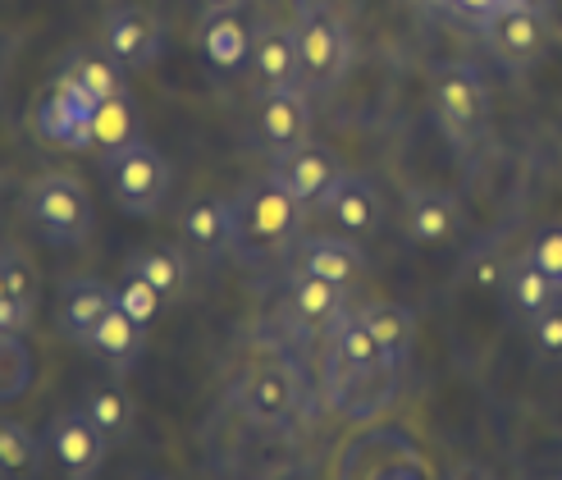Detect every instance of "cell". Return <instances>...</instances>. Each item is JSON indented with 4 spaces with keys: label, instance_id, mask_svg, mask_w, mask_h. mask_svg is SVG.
I'll list each match as a JSON object with an SVG mask.
<instances>
[{
    "label": "cell",
    "instance_id": "14",
    "mask_svg": "<svg viewBox=\"0 0 562 480\" xmlns=\"http://www.w3.org/2000/svg\"><path fill=\"white\" fill-rule=\"evenodd\" d=\"M251 74H257L261 92L266 88H302V65H297V37L293 27L261 19L251 27Z\"/></svg>",
    "mask_w": 562,
    "mask_h": 480
},
{
    "label": "cell",
    "instance_id": "24",
    "mask_svg": "<svg viewBox=\"0 0 562 480\" xmlns=\"http://www.w3.org/2000/svg\"><path fill=\"white\" fill-rule=\"evenodd\" d=\"M110 306H115V293H110L101 279H69L65 293H60V334L82 344Z\"/></svg>",
    "mask_w": 562,
    "mask_h": 480
},
{
    "label": "cell",
    "instance_id": "31",
    "mask_svg": "<svg viewBox=\"0 0 562 480\" xmlns=\"http://www.w3.org/2000/svg\"><path fill=\"white\" fill-rule=\"evenodd\" d=\"M115 302H120L124 312H128V316H133L137 325H143V330H151V325H156V316H160V302H165V298H160V293H156V289L147 284V279L128 275L124 284L115 289Z\"/></svg>",
    "mask_w": 562,
    "mask_h": 480
},
{
    "label": "cell",
    "instance_id": "15",
    "mask_svg": "<svg viewBox=\"0 0 562 480\" xmlns=\"http://www.w3.org/2000/svg\"><path fill=\"white\" fill-rule=\"evenodd\" d=\"M403 220H407V238L420 247H439L448 238L462 234V202L443 188H416L403 202Z\"/></svg>",
    "mask_w": 562,
    "mask_h": 480
},
{
    "label": "cell",
    "instance_id": "38",
    "mask_svg": "<svg viewBox=\"0 0 562 480\" xmlns=\"http://www.w3.org/2000/svg\"><path fill=\"white\" fill-rule=\"evenodd\" d=\"M147 480H165V476H147Z\"/></svg>",
    "mask_w": 562,
    "mask_h": 480
},
{
    "label": "cell",
    "instance_id": "22",
    "mask_svg": "<svg viewBox=\"0 0 562 480\" xmlns=\"http://www.w3.org/2000/svg\"><path fill=\"white\" fill-rule=\"evenodd\" d=\"M344 293H348V289H334V284H325V279L297 270V275L289 279V316H293L302 330H329L334 321L348 312Z\"/></svg>",
    "mask_w": 562,
    "mask_h": 480
},
{
    "label": "cell",
    "instance_id": "9",
    "mask_svg": "<svg viewBox=\"0 0 562 480\" xmlns=\"http://www.w3.org/2000/svg\"><path fill=\"white\" fill-rule=\"evenodd\" d=\"M316 211L334 224V234L361 243V238H371V234L380 230V220H384V197H380V188H375L367 175H352V169H344L339 183L329 188V197H325Z\"/></svg>",
    "mask_w": 562,
    "mask_h": 480
},
{
    "label": "cell",
    "instance_id": "1",
    "mask_svg": "<svg viewBox=\"0 0 562 480\" xmlns=\"http://www.w3.org/2000/svg\"><path fill=\"white\" fill-rule=\"evenodd\" d=\"M229 206H234L229 252L238 261H270L284 247L302 243V215L306 211L274 175L247 183L238 197H229Z\"/></svg>",
    "mask_w": 562,
    "mask_h": 480
},
{
    "label": "cell",
    "instance_id": "12",
    "mask_svg": "<svg viewBox=\"0 0 562 480\" xmlns=\"http://www.w3.org/2000/svg\"><path fill=\"white\" fill-rule=\"evenodd\" d=\"M257 133L274 156L312 143V97L302 88H266L257 105Z\"/></svg>",
    "mask_w": 562,
    "mask_h": 480
},
{
    "label": "cell",
    "instance_id": "39",
    "mask_svg": "<svg viewBox=\"0 0 562 480\" xmlns=\"http://www.w3.org/2000/svg\"><path fill=\"white\" fill-rule=\"evenodd\" d=\"M558 480H562V476H558Z\"/></svg>",
    "mask_w": 562,
    "mask_h": 480
},
{
    "label": "cell",
    "instance_id": "34",
    "mask_svg": "<svg viewBox=\"0 0 562 480\" xmlns=\"http://www.w3.org/2000/svg\"><path fill=\"white\" fill-rule=\"evenodd\" d=\"M443 5H453L458 14H467V19H475V23H490L494 14H503V10H513V0H443Z\"/></svg>",
    "mask_w": 562,
    "mask_h": 480
},
{
    "label": "cell",
    "instance_id": "27",
    "mask_svg": "<svg viewBox=\"0 0 562 480\" xmlns=\"http://www.w3.org/2000/svg\"><path fill=\"white\" fill-rule=\"evenodd\" d=\"M352 316L380 338L393 361H398V366L407 361L412 338H416V321H412L407 306H398V302H367V306H357Z\"/></svg>",
    "mask_w": 562,
    "mask_h": 480
},
{
    "label": "cell",
    "instance_id": "8",
    "mask_svg": "<svg viewBox=\"0 0 562 480\" xmlns=\"http://www.w3.org/2000/svg\"><path fill=\"white\" fill-rule=\"evenodd\" d=\"M97 105H101V101L82 92L78 82L55 78V88H50L46 101L37 105V133L46 137V143L65 147V152L92 147V110H97Z\"/></svg>",
    "mask_w": 562,
    "mask_h": 480
},
{
    "label": "cell",
    "instance_id": "29",
    "mask_svg": "<svg viewBox=\"0 0 562 480\" xmlns=\"http://www.w3.org/2000/svg\"><path fill=\"white\" fill-rule=\"evenodd\" d=\"M137 105L128 101V92L124 97H110V101H101L97 110H92V147H101L105 156L110 152H124L128 143H137Z\"/></svg>",
    "mask_w": 562,
    "mask_h": 480
},
{
    "label": "cell",
    "instance_id": "10",
    "mask_svg": "<svg viewBox=\"0 0 562 480\" xmlns=\"http://www.w3.org/2000/svg\"><path fill=\"white\" fill-rule=\"evenodd\" d=\"M105 51L124 69H151L165 55V23L143 5H115L105 14Z\"/></svg>",
    "mask_w": 562,
    "mask_h": 480
},
{
    "label": "cell",
    "instance_id": "6",
    "mask_svg": "<svg viewBox=\"0 0 562 480\" xmlns=\"http://www.w3.org/2000/svg\"><path fill=\"white\" fill-rule=\"evenodd\" d=\"M42 444H46V462L60 467L65 480H97V471L105 467V448H110V439L92 426V416L82 408L50 416Z\"/></svg>",
    "mask_w": 562,
    "mask_h": 480
},
{
    "label": "cell",
    "instance_id": "3",
    "mask_svg": "<svg viewBox=\"0 0 562 480\" xmlns=\"http://www.w3.org/2000/svg\"><path fill=\"white\" fill-rule=\"evenodd\" d=\"M293 37H297L302 92L306 97H325V92L339 88V82L348 78V69H352V33H348V23L334 10L306 5V0H302Z\"/></svg>",
    "mask_w": 562,
    "mask_h": 480
},
{
    "label": "cell",
    "instance_id": "37",
    "mask_svg": "<svg viewBox=\"0 0 562 480\" xmlns=\"http://www.w3.org/2000/svg\"><path fill=\"white\" fill-rule=\"evenodd\" d=\"M513 5H536L540 10V0H513Z\"/></svg>",
    "mask_w": 562,
    "mask_h": 480
},
{
    "label": "cell",
    "instance_id": "23",
    "mask_svg": "<svg viewBox=\"0 0 562 480\" xmlns=\"http://www.w3.org/2000/svg\"><path fill=\"white\" fill-rule=\"evenodd\" d=\"M503 298H508V312L530 325L558 302V284L530 257H517L508 261V275H503Z\"/></svg>",
    "mask_w": 562,
    "mask_h": 480
},
{
    "label": "cell",
    "instance_id": "4",
    "mask_svg": "<svg viewBox=\"0 0 562 480\" xmlns=\"http://www.w3.org/2000/svg\"><path fill=\"white\" fill-rule=\"evenodd\" d=\"M105 169V183H110V197L115 206L133 220H151L165 197H170V183H175V169H170V156H165L156 143L137 137L124 152H110L101 160Z\"/></svg>",
    "mask_w": 562,
    "mask_h": 480
},
{
    "label": "cell",
    "instance_id": "20",
    "mask_svg": "<svg viewBox=\"0 0 562 480\" xmlns=\"http://www.w3.org/2000/svg\"><path fill=\"white\" fill-rule=\"evenodd\" d=\"M179 234H183V247L196 252V257H220V252H229V234H234L229 197H196L179 220Z\"/></svg>",
    "mask_w": 562,
    "mask_h": 480
},
{
    "label": "cell",
    "instance_id": "26",
    "mask_svg": "<svg viewBox=\"0 0 562 480\" xmlns=\"http://www.w3.org/2000/svg\"><path fill=\"white\" fill-rule=\"evenodd\" d=\"M128 275L147 279V284H151L160 298H175V293L188 289V261H183V252H179V247H165V243L137 247L133 257H128Z\"/></svg>",
    "mask_w": 562,
    "mask_h": 480
},
{
    "label": "cell",
    "instance_id": "36",
    "mask_svg": "<svg viewBox=\"0 0 562 480\" xmlns=\"http://www.w3.org/2000/svg\"><path fill=\"white\" fill-rule=\"evenodd\" d=\"M196 5H202V10H243L247 0H196Z\"/></svg>",
    "mask_w": 562,
    "mask_h": 480
},
{
    "label": "cell",
    "instance_id": "2",
    "mask_svg": "<svg viewBox=\"0 0 562 480\" xmlns=\"http://www.w3.org/2000/svg\"><path fill=\"white\" fill-rule=\"evenodd\" d=\"M430 105L439 133L453 143L458 152H471L490 129V88L475 65L467 60H443L430 74Z\"/></svg>",
    "mask_w": 562,
    "mask_h": 480
},
{
    "label": "cell",
    "instance_id": "21",
    "mask_svg": "<svg viewBox=\"0 0 562 480\" xmlns=\"http://www.w3.org/2000/svg\"><path fill=\"white\" fill-rule=\"evenodd\" d=\"M60 78L78 82V88L88 97H97V101H110V97L128 92V69L105 46H78V51H69L65 65H60Z\"/></svg>",
    "mask_w": 562,
    "mask_h": 480
},
{
    "label": "cell",
    "instance_id": "35",
    "mask_svg": "<svg viewBox=\"0 0 562 480\" xmlns=\"http://www.w3.org/2000/svg\"><path fill=\"white\" fill-rule=\"evenodd\" d=\"M448 480H494V471L485 462H458L453 471H448Z\"/></svg>",
    "mask_w": 562,
    "mask_h": 480
},
{
    "label": "cell",
    "instance_id": "18",
    "mask_svg": "<svg viewBox=\"0 0 562 480\" xmlns=\"http://www.w3.org/2000/svg\"><path fill=\"white\" fill-rule=\"evenodd\" d=\"M37 312V275L23 252L0 247V330L23 334Z\"/></svg>",
    "mask_w": 562,
    "mask_h": 480
},
{
    "label": "cell",
    "instance_id": "13",
    "mask_svg": "<svg viewBox=\"0 0 562 480\" xmlns=\"http://www.w3.org/2000/svg\"><path fill=\"white\" fill-rule=\"evenodd\" d=\"M196 51L211 74H238L251 65V23L238 10H206L196 23Z\"/></svg>",
    "mask_w": 562,
    "mask_h": 480
},
{
    "label": "cell",
    "instance_id": "32",
    "mask_svg": "<svg viewBox=\"0 0 562 480\" xmlns=\"http://www.w3.org/2000/svg\"><path fill=\"white\" fill-rule=\"evenodd\" d=\"M526 257L536 261L562 293V224H540L536 238H530V247H526Z\"/></svg>",
    "mask_w": 562,
    "mask_h": 480
},
{
    "label": "cell",
    "instance_id": "33",
    "mask_svg": "<svg viewBox=\"0 0 562 480\" xmlns=\"http://www.w3.org/2000/svg\"><path fill=\"white\" fill-rule=\"evenodd\" d=\"M530 344L544 361H562V302H553L544 316L530 321Z\"/></svg>",
    "mask_w": 562,
    "mask_h": 480
},
{
    "label": "cell",
    "instance_id": "16",
    "mask_svg": "<svg viewBox=\"0 0 562 480\" xmlns=\"http://www.w3.org/2000/svg\"><path fill=\"white\" fill-rule=\"evenodd\" d=\"M297 270L325 279L334 289H352L361 270H367V257H361V247L344 234H312L297 243Z\"/></svg>",
    "mask_w": 562,
    "mask_h": 480
},
{
    "label": "cell",
    "instance_id": "30",
    "mask_svg": "<svg viewBox=\"0 0 562 480\" xmlns=\"http://www.w3.org/2000/svg\"><path fill=\"white\" fill-rule=\"evenodd\" d=\"M33 348L23 344V334L0 330V408L19 403L27 389H33Z\"/></svg>",
    "mask_w": 562,
    "mask_h": 480
},
{
    "label": "cell",
    "instance_id": "7",
    "mask_svg": "<svg viewBox=\"0 0 562 480\" xmlns=\"http://www.w3.org/2000/svg\"><path fill=\"white\" fill-rule=\"evenodd\" d=\"M485 42L494 51V60L508 69V74H521L530 65H540V55H544V37H549V27H544V10L536 5H513V10H503L494 14L485 27Z\"/></svg>",
    "mask_w": 562,
    "mask_h": 480
},
{
    "label": "cell",
    "instance_id": "25",
    "mask_svg": "<svg viewBox=\"0 0 562 480\" xmlns=\"http://www.w3.org/2000/svg\"><path fill=\"white\" fill-rule=\"evenodd\" d=\"M82 412L92 416V426H97L110 444L128 439V435H133V421H137V408H133V399H128V389L115 384V380L92 384L88 399H82Z\"/></svg>",
    "mask_w": 562,
    "mask_h": 480
},
{
    "label": "cell",
    "instance_id": "28",
    "mask_svg": "<svg viewBox=\"0 0 562 480\" xmlns=\"http://www.w3.org/2000/svg\"><path fill=\"white\" fill-rule=\"evenodd\" d=\"M46 467V444L23 431L19 421L0 416V480H37Z\"/></svg>",
    "mask_w": 562,
    "mask_h": 480
},
{
    "label": "cell",
    "instance_id": "11",
    "mask_svg": "<svg viewBox=\"0 0 562 480\" xmlns=\"http://www.w3.org/2000/svg\"><path fill=\"white\" fill-rule=\"evenodd\" d=\"M270 175L297 197V206H302V211H316L325 197H329V188L339 183L344 165H339V156H334L329 147L302 143V147H293V152H284V156H274V169H270Z\"/></svg>",
    "mask_w": 562,
    "mask_h": 480
},
{
    "label": "cell",
    "instance_id": "19",
    "mask_svg": "<svg viewBox=\"0 0 562 480\" xmlns=\"http://www.w3.org/2000/svg\"><path fill=\"white\" fill-rule=\"evenodd\" d=\"M238 403L251 421H284L297 408V380L284 366H257L243 384H238Z\"/></svg>",
    "mask_w": 562,
    "mask_h": 480
},
{
    "label": "cell",
    "instance_id": "17",
    "mask_svg": "<svg viewBox=\"0 0 562 480\" xmlns=\"http://www.w3.org/2000/svg\"><path fill=\"white\" fill-rule=\"evenodd\" d=\"M143 325H137L128 312H124V306L115 302V306H110V312L97 321V330L88 334V338H82V348H88L101 366H105V371H115V376H124L128 371V366L137 361V357H143Z\"/></svg>",
    "mask_w": 562,
    "mask_h": 480
},
{
    "label": "cell",
    "instance_id": "5",
    "mask_svg": "<svg viewBox=\"0 0 562 480\" xmlns=\"http://www.w3.org/2000/svg\"><path fill=\"white\" fill-rule=\"evenodd\" d=\"M23 211L33 220V230L50 243V247H78L92 234V197L82 188V179L74 175H42L23 197Z\"/></svg>",
    "mask_w": 562,
    "mask_h": 480
}]
</instances>
